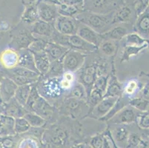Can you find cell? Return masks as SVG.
Returning <instances> with one entry per match:
<instances>
[{"label":"cell","mask_w":149,"mask_h":148,"mask_svg":"<svg viewBox=\"0 0 149 148\" xmlns=\"http://www.w3.org/2000/svg\"><path fill=\"white\" fill-rule=\"evenodd\" d=\"M58 13L59 16H68L74 18L77 14L84 10L82 2L76 5H64L57 4Z\"/></svg>","instance_id":"obj_30"},{"label":"cell","mask_w":149,"mask_h":148,"mask_svg":"<svg viewBox=\"0 0 149 148\" xmlns=\"http://www.w3.org/2000/svg\"><path fill=\"white\" fill-rule=\"evenodd\" d=\"M78 0H58V4H64V5H76L80 3Z\"/></svg>","instance_id":"obj_52"},{"label":"cell","mask_w":149,"mask_h":148,"mask_svg":"<svg viewBox=\"0 0 149 148\" xmlns=\"http://www.w3.org/2000/svg\"><path fill=\"white\" fill-rule=\"evenodd\" d=\"M68 51V48L61 44L54 42H48L45 51L48 54L51 62H55L63 59L66 53Z\"/></svg>","instance_id":"obj_24"},{"label":"cell","mask_w":149,"mask_h":148,"mask_svg":"<svg viewBox=\"0 0 149 148\" xmlns=\"http://www.w3.org/2000/svg\"><path fill=\"white\" fill-rule=\"evenodd\" d=\"M148 47H149L148 44H145V45L140 46V47H138V46H124L120 62H125V61H128L132 57L136 56Z\"/></svg>","instance_id":"obj_33"},{"label":"cell","mask_w":149,"mask_h":148,"mask_svg":"<svg viewBox=\"0 0 149 148\" xmlns=\"http://www.w3.org/2000/svg\"><path fill=\"white\" fill-rule=\"evenodd\" d=\"M119 42L108 39H103L101 44L98 47L97 51H99L101 56L106 58H113L118 51Z\"/></svg>","instance_id":"obj_27"},{"label":"cell","mask_w":149,"mask_h":148,"mask_svg":"<svg viewBox=\"0 0 149 148\" xmlns=\"http://www.w3.org/2000/svg\"><path fill=\"white\" fill-rule=\"evenodd\" d=\"M44 1H46V2H52V3H54V4H58V0H44Z\"/></svg>","instance_id":"obj_55"},{"label":"cell","mask_w":149,"mask_h":148,"mask_svg":"<svg viewBox=\"0 0 149 148\" xmlns=\"http://www.w3.org/2000/svg\"><path fill=\"white\" fill-rule=\"evenodd\" d=\"M23 117L28 121L31 127H43L47 123L45 119L34 112H27Z\"/></svg>","instance_id":"obj_37"},{"label":"cell","mask_w":149,"mask_h":148,"mask_svg":"<svg viewBox=\"0 0 149 148\" xmlns=\"http://www.w3.org/2000/svg\"><path fill=\"white\" fill-rule=\"evenodd\" d=\"M86 148H92V147L91 146H89L88 144V145H86Z\"/></svg>","instance_id":"obj_58"},{"label":"cell","mask_w":149,"mask_h":148,"mask_svg":"<svg viewBox=\"0 0 149 148\" xmlns=\"http://www.w3.org/2000/svg\"><path fill=\"white\" fill-rule=\"evenodd\" d=\"M4 76H5V72H4V70L1 67V65H0V81H1V79H2V78Z\"/></svg>","instance_id":"obj_54"},{"label":"cell","mask_w":149,"mask_h":148,"mask_svg":"<svg viewBox=\"0 0 149 148\" xmlns=\"http://www.w3.org/2000/svg\"><path fill=\"white\" fill-rule=\"evenodd\" d=\"M32 112L36 113L41 117L45 119L47 122L56 121V116H60L57 108L50 104L44 98L40 96L32 108Z\"/></svg>","instance_id":"obj_9"},{"label":"cell","mask_w":149,"mask_h":148,"mask_svg":"<svg viewBox=\"0 0 149 148\" xmlns=\"http://www.w3.org/2000/svg\"><path fill=\"white\" fill-rule=\"evenodd\" d=\"M77 81L85 87L87 95L88 96L92 86L97 78V59L90 65H85L77 72Z\"/></svg>","instance_id":"obj_7"},{"label":"cell","mask_w":149,"mask_h":148,"mask_svg":"<svg viewBox=\"0 0 149 148\" xmlns=\"http://www.w3.org/2000/svg\"><path fill=\"white\" fill-rule=\"evenodd\" d=\"M136 15L135 13L134 4L130 5L125 3L113 13V24H132L133 20H136Z\"/></svg>","instance_id":"obj_14"},{"label":"cell","mask_w":149,"mask_h":148,"mask_svg":"<svg viewBox=\"0 0 149 148\" xmlns=\"http://www.w3.org/2000/svg\"><path fill=\"white\" fill-rule=\"evenodd\" d=\"M128 104L142 113L149 112V100L146 98H133L129 100Z\"/></svg>","instance_id":"obj_38"},{"label":"cell","mask_w":149,"mask_h":148,"mask_svg":"<svg viewBox=\"0 0 149 148\" xmlns=\"http://www.w3.org/2000/svg\"><path fill=\"white\" fill-rule=\"evenodd\" d=\"M74 18L101 35L105 33L113 25V13L100 14L83 10L77 14Z\"/></svg>","instance_id":"obj_3"},{"label":"cell","mask_w":149,"mask_h":148,"mask_svg":"<svg viewBox=\"0 0 149 148\" xmlns=\"http://www.w3.org/2000/svg\"><path fill=\"white\" fill-rule=\"evenodd\" d=\"M120 97H104L97 105L91 110L88 117L100 120L105 117L112 109Z\"/></svg>","instance_id":"obj_13"},{"label":"cell","mask_w":149,"mask_h":148,"mask_svg":"<svg viewBox=\"0 0 149 148\" xmlns=\"http://www.w3.org/2000/svg\"><path fill=\"white\" fill-rule=\"evenodd\" d=\"M59 82L63 91L68 95L77 82V73L71 71H64L61 75Z\"/></svg>","instance_id":"obj_31"},{"label":"cell","mask_w":149,"mask_h":148,"mask_svg":"<svg viewBox=\"0 0 149 148\" xmlns=\"http://www.w3.org/2000/svg\"><path fill=\"white\" fill-rule=\"evenodd\" d=\"M49 41L44 39H35L30 44L28 49L33 54L40 53L45 51L46 46Z\"/></svg>","instance_id":"obj_43"},{"label":"cell","mask_w":149,"mask_h":148,"mask_svg":"<svg viewBox=\"0 0 149 148\" xmlns=\"http://www.w3.org/2000/svg\"><path fill=\"white\" fill-rule=\"evenodd\" d=\"M14 118L1 114L0 116V137L16 135L14 130Z\"/></svg>","instance_id":"obj_28"},{"label":"cell","mask_w":149,"mask_h":148,"mask_svg":"<svg viewBox=\"0 0 149 148\" xmlns=\"http://www.w3.org/2000/svg\"><path fill=\"white\" fill-rule=\"evenodd\" d=\"M34 39L35 38L31 33L30 28L25 27L12 33L10 47L17 51L28 48Z\"/></svg>","instance_id":"obj_10"},{"label":"cell","mask_w":149,"mask_h":148,"mask_svg":"<svg viewBox=\"0 0 149 148\" xmlns=\"http://www.w3.org/2000/svg\"><path fill=\"white\" fill-rule=\"evenodd\" d=\"M133 25L134 24L126 23L113 24L109 31L102 35V37L103 39L120 42L127 34L131 33V30L134 31Z\"/></svg>","instance_id":"obj_16"},{"label":"cell","mask_w":149,"mask_h":148,"mask_svg":"<svg viewBox=\"0 0 149 148\" xmlns=\"http://www.w3.org/2000/svg\"><path fill=\"white\" fill-rule=\"evenodd\" d=\"M38 14L40 20L49 23H54L59 16L57 4L39 0L36 2Z\"/></svg>","instance_id":"obj_12"},{"label":"cell","mask_w":149,"mask_h":148,"mask_svg":"<svg viewBox=\"0 0 149 148\" xmlns=\"http://www.w3.org/2000/svg\"><path fill=\"white\" fill-rule=\"evenodd\" d=\"M79 2H82V0H78Z\"/></svg>","instance_id":"obj_59"},{"label":"cell","mask_w":149,"mask_h":148,"mask_svg":"<svg viewBox=\"0 0 149 148\" xmlns=\"http://www.w3.org/2000/svg\"><path fill=\"white\" fill-rule=\"evenodd\" d=\"M2 114L6 116H11V117L17 119L19 117H23L26 113V110L24 107L19 104L18 101L15 99V98H12L8 102L3 103L2 104Z\"/></svg>","instance_id":"obj_23"},{"label":"cell","mask_w":149,"mask_h":148,"mask_svg":"<svg viewBox=\"0 0 149 148\" xmlns=\"http://www.w3.org/2000/svg\"><path fill=\"white\" fill-rule=\"evenodd\" d=\"M85 148H86V147H85Z\"/></svg>","instance_id":"obj_61"},{"label":"cell","mask_w":149,"mask_h":148,"mask_svg":"<svg viewBox=\"0 0 149 148\" xmlns=\"http://www.w3.org/2000/svg\"><path fill=\"white\" fill-rule=\"evenodd\" d=\"M40 20L36 3L25 5V10L21 17V22L25 25H32Z\"/></svg>","instance_id":"obj_29"},{"label":"cell","mask_w":149,"mask_h":148,"mask_svg":"<svg viewBox=\"0 0 149 148\" xmlns=\"http://www.w3.org/2000/svg\"><path fill=\"white\" fill-rule=\"evenodd\" d=\"M88 55L79 51L69 50L62 59L64 71L77 73L85 65Z\"/></svg>","instance_id":"obj_8"},{"label":"cell","mask_w":149,"mask_h":148,"mask_svg":"<svg viewBox=\"0 0 149 148\" xmlns=\"http://www.w3.org/2000/svg\"><path fill=\"white\" fill-rule=\"evenodd\" d=\"M105 134L108 137V138H109L110 141H111V143L112 148H120L118 145H116V142H114V140H113V137H112V135H111V132L110 131L109 129H106V130H105Z\"/></svg>","instance_id":"obj_49"},{"label":"cell","mask_w":149,"mask_h":148,"mask_svg":"<svg viewBox=\"0 0 149 148\" xmlns=\"http://www.w3.org/2000/svg\"><path fill=\"white\" fill-rule=\"evenodd\" d=\"M30 31L35 39H44L51 42V37L55 31V28L54 23L40 19L30 26Z\"/></svg>","instance_id":"obj_15"},{"label":"cell","mask_w":149,"mask_h":148,"mask_svg":"<svg viewBox=\"0 0 149 148\" xmlns=\"http://www.w3.org/2000/svg\"><path fill=\"white\" fill-rule=\"evenodd\" d=\"M141 139V137L136 133H131L128 135L127 139V147H136Z\"/></svg>","instance_id":"obj_48"},{"label":"cell","mask_w":149,"mask_h":148,"mask_svg":"<svg viewBox=\"0 0 149 148\" xmlns=\"http://www.w3.org/2000/svg\"><path fill=\"white\" fill-rule=\"evenodd\" d=\"M2 110H3L2 104H0V116H1V114H2Z\"/></svg>","instance_id":"obj_56"},{"label":"cell","mask_w":149,"mask_h":148,"mask_svg":"<svg viewBox=\"0 0 149 148\" xmlns=\"http://www.w3.org/2000/svg\"><path fill=\"white\" fill-rule=\"evenodd\" d=\"M33 85L18 86V88H17V91H16V93H15L14 98L15 99L18 101L19 104H21L22 107H25V104L28 101Z\"/></svg>","instance_id":"obj_34"},{"label":"cell","mask_w":149,"mask_h":148,"mask_svg":"<svg viewBox=\"0 0 149 148\" xmlns=\"http://www.w3.org/2000/svg\"><path fill=\"white\" fill-rule=\"evenodd\" d=\"M18 51L9 47L0 53V65L5 70H11L18 66Z\"/></svg>","instance_id":"obj_18"},{"label":"cell","mask_w":149,"mask_h":148,"mask_svg":"<svg viewBox=\"0 0 149 148\" xmlns=\"http://www.w3.org/2000/svg\"><path fill=\"white\" fill-rule=\"evenodd\" d=\"M120 42H122L123 46H143L145 44H148L149 40L146 39L139 35L136 32H131L125 36Z\"/></svg>","instance_id":"obj_32"},{"label":"cell","mask_w":149,"mask_h":148,"mask_svg":"<svg viewBox=\"0 0 149 148\" xmlns=\"http://www.w3.org/2000/svg\"><path fill=\"white\" fill-rule=\"evenodd\" d=\"M104 137H105L104 132H102V133L96 134L90 138L88 145L91 147L92 148H102Z\"/></svg>","instance_id":"obj_44"},{"label":"cell","mask_w":149,"mask_h":148,"mask_svg":"<svg viewBox=\"0 0 149 148\" xmlns=\"http://www.w3.org/2000/svg\"><path fill=\"white\" fill-rule=\"evenodd\" d=\"M59 81L60 76H40L36 84L40 96L56 108L67 96L61 88Z\"/></svg>","instance_id":"obj_1"},{"label":"cell","mask_w":149,"mask_h":148,"mask_svg":"<svg viewBox=\"0 0 149 148\" xmlns=\"http://www.w3.org/2000/svg\"><path fill=\"white\" fill-rule=\"evenodd\" d=\"M120 127H117L113 130V132H111L112 137H113V140L116 142V145H118L119 143H123V142H126L127 143V139L129 133L128 131L126 128L122 124H120Z\"/></svg>","instance_id":"obj_41"},{"label":"cell","mask_w":149,"mask_h":148,"mask_svg":"<svg viewBox=\"0 0 149 148\" xmlns=\"http://www.w3.org/2000/svg\"><path fill=\"white\" fill-rule=\"evenodd\" d=\"M0 104H3V101H2L1 96H0Z\"/></svg>","instance_id":"obj_57"},{"label":"cell","mask_w":149,"mask_h":148,"mask_svg":"<svg viewBox=\"0 0 149 148\" xmlns=\"http://www.w3.org/2000/svg\"><path fill=\"white\" fill-rule=\"evenodd\" d=\"M148 9H149V5H148Z\"/></svg>","instance_id":"obj_60"},{"label":"cell","mask_w":149,"mask_h":148,"mask_svg":"<svg viewBox=\"0 0 149 148\" xmlns=\"http://www.w3.org/2000/svg\"><path fill=\"white\" fill-rule=\"evenodd\" d=\"M31 127L28 121L24 117H19L15 119L14 130L17 135H23L29 132Z\"/></svg>","instance_id":"obj_39"},{"label":"cell","mask_w":149,"mask_h":148,"mask_svg":"<svg viewBox=\"0 0 149 148\" xmlns=\"http://www.w3.org/2000/svg\"><path fill=\"white\" fill-rule=\"evenodd\" d=\"M51 42L64 46L69 50L79 51L86 55H90L95 53L98 49L95 46L85 42L77 34L70 36L62 35L58 33L56 30L51 37Z\"/></svg>","instance_id":"obj_4"},{"label":"cell","mask_w":149,"mask_h":148,"mask_svg":"<svg viewBox=\"0 0 149 148\" xmlns=\"http://www.w3.org/2000/svg\"><path fill=\"white\" fill-rule=\"evenodd\" d=\"M39 0H23V4L25 5H30V4H35L38 2Z\"/></svg>","instance_id":"obj_53"},{"label":"cell","mask_w":149,"mask_h":148,"mask_svg":"<svg viewBox=\"0 0 149 148\" xmlns=\"http://www.w3.org/2000/svg\"><path fill=\"white\" fill-rule=\"evenodd\" d=\"M40 139L33 135L23 137L17 142L16 148H40Z\"/></svg>","instance_id":"obj_35"},{"label":"cell","mask_w":149,"mask_h":148,"mask_svg":"<svg viewBox=\"0 0 149 148\" xmlns=\"http://www.w3.org/2000/svg\"><path fill=\"white\" fill-rule=\"evenodd\" d=\"M66 96H70V97L76 98L78 99L85 100V101H87L88 99L87 92H86L85 87L78 81L75 84V85L73 87L72 89L70 90V91Z\"/></svg>","instance_id":"obj_40"},{"label":"cell","mask_w":149,"mask_h":148,"mask_svg":"<svg viewBox=\"0 0 149 148\" xmlns=\"http://www.w3.org/2000/svg\"><path fill=\"white\" fill-rule=\"evenodd\" d=\"M148 5L149 0H135L134 3V8L136 17L148 8Z\"/></svg>","instance_id":"obj_47"},{"label":"cell","mask_w":149,"mask_h":148,"mask_svg":"<svg viewBox=\"0 0 149 148\" xmlns=\"http://www.w3.org/2000/svg\"><path fill=\"white\" fill-rule=\"evenodd\" d=\"M43 137H46L47 143L51 144L56 147H63L68 144L69 132L66 125L63 124H53L43 133Z\"/></svg>","instance_id":"obj_6"},{"label":"cell","mask_w":149,"mask_h":148,"mask_svg":"<svg viewBox=\"0 0 149 148\" xmlns=\"http://www.w3.org/2000/svg\"><path fill=\"white\" fill-rule=\"evenodd\" d=\"M136 148H149V140H148L147 138H141Z\"/></svg>","instance_id":"obj_50"},{"label":"cell","mask_w":149,"mask_h":148,"mask_svg":"<svg viewBox=\"0 0 149 148\" xmlns=\"http://www.w3.org/2000/svg\"><path fill=\"white\" fill-rule=\"evenodd\" d=\"M125 3V0H82L84 10L100 14L113 13Z\"/></svg>","instance_id":"obj_5"},{"label":"cell","mask_w":149,"mask_h":148,"mask_svg":"<svg viewBox=\"0 0 149 148\" xmlns=\"http://www.w3.org/2000/svg\"><path fill=\"white\" fill-rule=\"evenodd\" d=\"M133 29H134V32L137 33L142 37L149 40L148 8L136 17L134 24L133 25Z\"/></svg>","instance_id":"obj_21"},{"label":"cell","mask_w":149,"mask_h":148,"mask_svg":"<svg viewBox=\"0 0 149 148\" xmlns=\"http://www.w3.org/2000/svg\"><path fill=\"white\" fill-rule=\"evenodd\" d=\"M59 115L73 120H79L88 116L91 108L87 101L65 96L58 107Z\"/></svg>","instance_id":"obj_2"},{"label":"cell","mask_w":149,"mask_h":148,"mask_svg":"<svg viewBox=\"0 0 149 148\" xmlns=\"http://www.w3.org/2000/svg\"><path fill=\"white\" fill-rule=\"evenodd\" d=\"M77 34L85 42L95 46L97 48L103 40L101 34H99L98 33L93 31L92 28H89L88 26L80 22H79V28L77 30Z\"/></svg>","instance_id":"obj_19"},{"label":"cell","mask_w":149,"mask_h":148,"mask_svg":"<svg viewBox=\"0 0 149 148\" xmlns=\"http://www.w3.org/2000/svg\"><path fill=\"white\" fill-rule=\"evenodd\" d=\"M10 24L7 21H2L0 22V32H6L10 29Z\"/></svg>","instance_id":"obj_51"},{"label":"cell","mask_w":149,"mask_h":148,"mask_svg":"<svg viewBox=\"0 0 149 148\" xmlns=\"http://www.w3.org/2000/svg\"><path fill=\"white\" fill-rule=\"evenodd\" d=\"M18 86L9 77L4 76L0 81V96L3 103L8 102L14 97Z\"/></svg>","instance_id":"obj_20"},{"label":"cell","mask_w":149,"mask_h":148,"mask_svg":"<svg viewBox=\"0 0 149 148\" xmlns=\"http://www.w3.org/2000/svg\"><path fill=\"white\" fill-rule=\"evenodd\" d=\"M0 137V148H16L17 142H16L15 136Z\"/></svg>","instance_id":"obj_45"},{"label":"cell","mask_w":149,"mask_h":148,"mask_svg":"<svg viewBox=\"0 0 149 148\" xmlns=\"http://www.w3.org/2000/svg\"><path fill=\"white\" fill-rule=\"evenodd\" d=\"M134 108L129 104L126 105L123 109L116 113L108 122L111 124H128L136 122L137 117Z\"/></svg>","instance_id":"obj_17"},{"label":"cell","mask_w":149,"mask_h":148,"mask_svg":"<svg viewBox=\"0 0 149 148\" xmlns=\"http://www.w3.org/2000/svg\"><path fill=\"white\" fill-rule=\"evenodd\" d=\"M79 24V22L77 21L75 18L59 15L54 22L55 30L60 34L67 36L77 34Z\"/></svg>","instance_id":"obj_11"},{"label":"cell","mask_w":149,"mask_h":148,"mask_svg":"<svg viewBox=\"0 0 149 148\" xmlns=\"http://www.w3.org/2000/svg\"><path fill=\"white\" fill-rule=\"evenodd\" d=\"M109 76H97V79L95 80L93 86H92L91 90H94L102 93L104 96L105 91H106Z\"/></svg>","instance_id":"obj_42"},{"label":"cell","mask_w":149,"mask_h":148,"mask_svg":"<svg viewBox=\"0 0 149 148\" xmlns=\"http://www.w3.org/2000/svg\"><path fill=\"white\" fill-rule=\"evenodd\" d=\"M19 53V67H25L33 71L37 72L36 68L33 54L28 48L22 49L18 51Z\"/></svg>","instance_id":"obj_26"},{"label":"cell","mask_w":149,"mask_h":148,"mask_svg":"<svg viewBox=\"0 0 149 148\" xmlns=\"http://www.w3.org/2000/svg\"><path fill=\"white\" fill-rule=\"evenodd\" d=\"M123 85L116 77L115 70L111 72L108 78V85L104 97H121L123 96Z\"/></svg>","instance_id":"obj_22"},{"label":"cell","mask_w":149,"mask_h":148,"mask_svg":"<svg viewBox=\"0 0 149 148\" xmlns=\"http://www.w3.org/2000/svg\"><path fill=\"white\" fill-rule=\"evenodd\" d=\"M139 88V84L136 80L130 79L123 85V96L128 99H133L137 93Z\"/></svg>","instance_id":"obj_36"},{"label":"cell","mask_w":149,"mask_h":148,"mask_svg":"<svg viewBox=\"0 0 149 148\" xmlns=\"http://www.w3.org/2000/svg\"><path fill=\"white\" fill-rule=\"evenodd\" d=\"M136 122H137L138 126L142 129H149V113H142L137 115Z\"/></svg>","instance_id":"obj_46"},{"label":"cell","mask_w":149,"mask_h":148,"mask_svg":"<svg viewBox=\"0 0 149 148\" xmlns=\"http://www.w3.org/2000/svg\"><path fill=\"white\" fill-rule=\"evenodd\" d=\"M36 68L41 76H45L51 68V62L45 51L33 54Z\"/></svg>","instance_id":"obj_25"}]
</instances>
